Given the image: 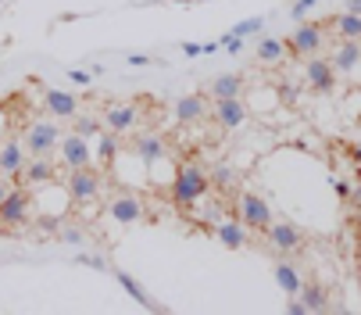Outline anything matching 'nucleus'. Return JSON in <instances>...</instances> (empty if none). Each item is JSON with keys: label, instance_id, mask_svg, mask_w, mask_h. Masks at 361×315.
<instances>
[{"label": "nucleus", "instance_id": "c85d7f7f", "mask_svg": "<svg viewBox=\"0 0 361 315\" xmlns=\"http://www.w3.org/2000/svg\"><path fill=\"white\" fill-rule=\"evenodd\" d=\"M208 183H215L219 190L233 186V169H229V165H215V169L208 172Z\"/></svg>", "mask_w": 361, "mask_h": 315}, {"label": "nucleus", "instance_id": "c756f323", "mask_svg": "<svg viewBox=\"0 0 361 315\" xmlns=\"http://www.w3.org/2000/svg\"><path fill=\"white\" fill-rule=\"evenodd\" d=\"M315 4H319V0H297V4L290 8V15H293V22H300V18H304L307 11H312Z\"/></svg>", "mask_w": 361, "mask_h": 315}, {"label": "nucleus", "instance_id": "f257e3e1", "mask_svg": "<svg viewBox=\"0 0 361 315\" xmlns=\"http://www.w3.org/2000/svg\"><path fill=\"white\" fill-rule=\"evenodd\" d=\"M208 169H200L197 162H186V165H179L176 169V179H172V201L176 204H183V208H190V204H197L204 194H208Z\"/></svg>", "mask_w": 361, "mask_h": 315}, {"label": "nucleus", "instance_id": "4468645a", "mask_svg": "<svg viewBox=\"0 0 361 315\" xmlns=\"http://www.w3.org/2000/svg\"><path fill=\"white\" fill-rule=\"evenodd\" d=\"M43 108L50 112V119H72V115L79 112V100H75V93H68V90L47 86V90H43Z\"/></svg>", "mask_w": 361, "mask_h": 315}, {"label": "nucleus", "instance_id": "9b49d317", "mask_svg": "<svg viewBox=\"0 0 361 315\" xmlns=\"http://www.w3.org/2000/svg\"><path fill=\"white\" fill-rule=\"evenodd\" d=\"M265 237H269V244H272L276 251H283V254H290V251H297V247L304 244V230L293 226V222H286V219H272V222L265 226Z\"/></svg>", "mask_w": 361, "mask_h": 315}, {"label": "nucleus", "instance_id": "dca6fc26", "mask_svg": "<svg viewBox=\"0 0 361 315\" xmlns=\"http://www.w3.org/2000/svg\"><path fill=\"white\" fill-rule=\"evenodd\" d=\"M357 61H361V43L357 40H340L336 47H333V58H329V65L336 69V76L340 72H354L357 69Z\"/></svg>", "mask_w": 361, "mask_h": 315}, {"label": "nucleus", "instance_id": "1a4fd4ad", "mask_svg": "<svg viewBox=\"0 0 361 315\" xmlns=\"http://www.w3.org/2000/svg\"><path fill=\"white\" fill-rule=\"evenodd\" d=\"M304 83H307V90H315V93H333V90H336V69L329 65V58L307 54Z\"/></svg>", "mask_w": 361, "mask_h": 315}, {"label": "nucleus", "instance_id": "4be33fe9", "mask_svg": "<svg viewBox=\"0 0 361 315\" xmlns=\"http://www.w3.org/2000/svg\"><path fill=\"white\" fill-rule=\"evenodd\" d=\"M276 283H279V290L283 294H290V297H297V290H300V283H304V276L290 266V261H276Z\"/></svg>", "mask_w": 361, "mask_h": 315}, {"label": "nucleus", "instance_id": "20e7f679", "mask_svg": "<svg viewBox=\"0 0 361 315\" xmlns=\"http://www.w3.org/2000/svg\"><path fill=\"white\" fill-rule=\"evenodd\" d=\"M236 215H240V222H243L247 230H265V226L272 222V208H269L265 197L243 190L240 201H236Z\"/></svg>", "mask_w": 361, "mask_h": 315}, {"label": "nucleus", "instance_id": "aec40b11", "mask_svg": "<svg viewBox=\"0 0 361 315\" xmlns=\"http://www.w3.org/2000/svg\"><path fill=\"white\" fill-rule=\"evenodd\" d=\"M118 154H122L118 133L100 129V133H97V158H100V165H115V158H118Z\"/></svg>", "mask_w": 361, "mask_h": 315}, {"label": "nucleus", "instance_id": "bb28decb", "mask_svg": "<svg viewBox=\"0 0 361 315\" xmlns=\"http://www.w3.org/2000/svg\"><path fill=\"white\" fill-rule=\"evenodd\" d=\"M100 129H104V122H100L97 115H72V133H79V136H86V140H93Z\"/></svg>", "mask_w": 361, "mask_h": 315}, {"label": "nucleus", "instance_id": "473e14b6", "mask_svg": "<svg viewBox=\"0 0 361 315\" xmlns=\"http://www.w3.org/2000/svg\"><path fill=\"white\" fill-rule=\"evenodd\" d=\"M11 186H15V179H8V176H0V204H4V197L11 194Z\"/></svg>", "mask_w": 361, "mask_h": 315}, {"label": "nucleus", "instance_id": "2eb2a0df", "mask_svg": "<svg viewBox=\"0 0 361 315\" xmlns=\"http://www.w3.org/2000/svg\"><path fill=\"white\" fill-rule=\"evenodd\" d=\"M204 119H208V97L204 93H190V97L176 100V122L179 126H193V122H204Z\"/></svg>", "mask_w": 361, "mask_h": 315}, {"label": "nucleus", "instance_id": "7c9ffc66", "mask_svg": "<svg viewBox=\"0 0 361 315\" xmlns=\"http://www.w3.org/2000/svg\"><path fill=\"white\" fill-rule=\"evenodd\" d=\"M68 79H72L75 86H86V83L93 79V76H90V72H79V69H68Z\"/></svg>", "mask_w": 361, "mask_h": 315}, {"label": "nucleus", "instance_id": "4c0bfd02", "mask_svg": "<svg viewBox=\"0 0 361 315\" xmlns=\"http://www.w3.org/2000/svg\"><path fill=\"white\" fill-rule=\"evenodd\" d=\"M333 186H336V194H340V197H347V194H350V186H347V183H343V179H336V183H333Z\"/></svg>", "mask_w": 361, "mask_h": 315}, {"label": "nucleus", "instance_id": "a211bd4d", "mask_svg": "<svg viewBox=\"0 0 361 315\" xmlns=\"http://www.w3.org/2000/svg\"><path fill=\"white\" fill-rule=\"evenodd\" d=\"M18 179L29 183V186H43V183L54 179V162H50V158H29Z\"/></svg>", "mask_w": 361, "mask_h": 315}, {"label": "nucleus", "instance_id": "5701e85b", "mask_svg": "<svg viewBox=\"0 0 361 315\" xmlns=\"http://www.w3.org/2000/svg\"><path fill=\"white\" fill-rule=\"evenodd\" d=\"M283 58H286V40L265 36L262 43H257V61H262V65H279Z\"/></svg>", "mask_w": 361, "mask_h": 315}, {"label": "nucleus", "instance_id": "f3484780", "mask_svg": "<svg viewBox=\"0 0 361 315\" xmlns=\"http://www.w3.org/2000/svg\"><path fill=\"white\" fill-rule=\"evenodd\" d=\"M215 237H219V244H222L226 251H243V247H247V226H243L240 219H222V222H215Z\"/></svg>", "mask_w": 361, "mask_h": 315}, {"label": "nucleus", "instance_id": "7ed1b4c3", "mask_svg": "<svg viewBox=\"0 0 361 315\" xmlns=\"http://www.w3.org/2000/svg\"><path fill=\"white\" fill-rule=\"evenodd\" d=\"M29 219H32V197H29V190H22L15 183L11 194L4 197V204H0V226L4 230H22Z\"/></svg>", "mask_w": 361, "mask_h": 315}, {"label": "nucleus", "instance_id": "412c9836", "mask_svg": "<svg viewBox=\"0 0 361 315\" xmlns=\"http://www.w3.org/2000/svg\"><path fill=\"white\" fill-rule=\"evenodd\" d=\"M133 154L143 158L147 165H154V162L165 154V140H161V136H136V140H133Z\"/></svg>", "mask_w": 361, "mask_h": 315}, {"label": "nucleus", "instance_id": "9d476101", "mask_svg": "<svg viewBox=\"0 0 361 315\" xmlns=\"http://www.w3.org/2000/svg\"><path fill=\"white\" fill-rule=\"evenodd\" d=\"M108 215H111L118 226H136V222L147 215L143 197H140V194H115V197L108 201Z\"/></svg>", "mask_w": 361, "mask_h": 315}, {"label": "nucleus", "instance_id": "cd10ccee", "mask_svg": "<svg viewBox=\"0 0 361 315\" xmlns=\"http://www.w3.org/2000/svg\"><path fill=\"white\" fill-rule=\"evenodd\" d=\"M265 29V18H247V22H236L233 29H229V36H240V40H247V36H254V32H262Z\"/></svg>", "mask_w": 361, "mask_h": 315}, {"label": "nucleus", "instance_id": "e433bc0d", "mask_svg": "<svg viewBox=\"0 0 361 315\" xmlns=\"http://www.w3.org/2000/svg\"><path fill=\"white\" fill-rule=\"evenodd\" d=\"M286 311H290V315H307V311H304V304H300V301H290V304H286Z\"/></svg>", "mask_w": 361, "mask_h": 315}, {"label": "nucleus", "instance_id": "423d86ee", "mask_svg": "<svg viewBox=\"0 0 361 315\" xmlns=\"http://www.w3.org/2000/svg\"><path fill=\"white\" fill-rule=\"evenodd\" d=\"M97 194H100V172L93 165L68 169V197H72V204H90V201H97Z\"/></svg>", "mask_w": 361, "mask_h": 315}, {"label": "nucleus", "instance_id": "6e6552de", "mask_svg": "<svg viewBox=\"0 0 361 315\" xmlns=\"http://www.w3.org/2000/svg\"><path fill=\"white\" fill-rule=\"evenodd\" d=\"M25 162H29L25 143H22L18 136H0V176H8V179H15V183H18V176H22Z\"/></svg>", "mask_w": 361, "mask_h": 315}, {"label": "nucleus", "instance_id": "c9c22d12", "mask_svg": "<svg viewBox=\"0 0 361 315\" xmlns=\"http://www.w3.org/2000/svg\"><path fill=\"white\" fill-rule=\"evenodd\" d=\"M343 11H347V15H361V0H347Z\"/></svg>", "mask_w": 361, "mask_h": 315}, {"label": "nucleus", "instance_id": "a878e982", "mask_svg": "<svg viewBox=\"0 0 361 315\" xmlns=\"http://www.w3.org/2000/svg\"><path fill=\"white\" fill-rule=\"evenodd\" d=\"M333 25H336V36L340 40H361V15H336L333 18Z\"/></svg>", "mask_w": 361, "mask_h": 315}, {"label": "nucleus", "instance_id": "58836bf2", "mask_svg": "<svg viewBox=\"0 0 361 315\" xmlns=\"http://www.w3.org/2000/svg\"><path fill=\"white\" fill-rule=\"evenodd\" d=\"M0 136H4V122H0Z\"/></svg>", "mask_w": 361, "mask_h": 315}, {"label": "nucleus", "instance_id": "f03ea898", "mask_svg": "<svg viewBox=\"0 0 361 315\" xmlns=\"http://www.w3.org/2000/svg\"><path fill=\"white\" fill-rule=\"evenodd\" d=\"M58 140H61V129H58V122H50V119H36L25 129V136H22L29 158H50L58 150Z\"/></svg>", "mask_w": 361, "mask_h": 315}, {"label": "nucleus", "instance_id": "ddd939ff", "mask_svg": "<svg viewBox=\"0 0 361 315\" xmlns=\"http://www.w3.org/2000/svg\"><path fill=\"white\" fill-rule=\"evenodd\" d=\"M212 119L219 122V129H236L247 122V104L240 97H222V100H215Z\"/></svg>", "mask_w": 361, "mask_h": 315}, {"label": "nucleus", "instance_id": "6ab92c4d", "mask_svg": "<svg viewBox=\"0 0 361 315\" xmlns=\"http://www.w3.org/2000/svg\"><path fill=\"white\" fill-rule=\"evenodd\" d=\"M240 90H243V76H240V72H226V76L212 79V86H208L212 100H222V97H240Z\"/></svg>", "mask_w": 361, "mask_h": 315}, {"label": "nucleus", "instance_id": "b1692460", "mask_svg": "<svg viewBox=\"0 0 361 315\" xmlns=\"http://www.w3.org/2000/svg\"><path fill=\"white\" fill-rule=\"evenodd\" d=\"M300 304H304V311H322V308H329V294H326V287H319V283H300Z\"/></svg>", "mask_w": 361, "mask_h": 315}, {"label": "nucleus", "instance_id": "0eeeda50", "mask_svg": "<svg viewBox=\"0 0 361 315\" xmlns=\"http://www.w3.org/2000/svg\"><path fill=\"white\" fill-rule=\"evenodd\" d=\"M54 154L61 158V165H65V169H82V165H93V147H90V140H86V136H79V133L61 136Z\"/></svg>", "mask_w": 361, "mask_h": 315}, {"label": "nucleus", "instance_id": "72a5a7b5", "mask_svg": "<svg viewBox=\"0 0 361 315\" xmlns=\"http://www.w3.org/2000/svg\"><path fill=\"white\" fill-rule=\"evenodd\" d=\"M183 54H186V58H200V43H190V40H186V43H183Z\"/></svg>", "mask_w": 361, "mask_h": 315}, {"label": "nucleus", "instance_id": "f8f14e48", "mask_svg": "<svg viewBox=\"0 0 361 315\" xmlns=\"http://www.w3.org/2000/svg\"><path fill=\"white\" fill-rule=\"evenodd\" d=\"M100 122H104V129L111 133H133L136 122H140V112H136V104H111V108H104V115H100Z\"/></svg>", "mask_w": 361, "mask_h": 315}, {"label": "nucleus", "instance_id": "39448f33", "mask_svg": "<svg viewBox=\"0 0 361 315\" xmlns=\"http://www.w3.org/2000/svg\"><path fill=\"white\" fill-rule=\"evenodd\" d=\"M322 22H297V29L286 36V50L290 54H297V58H304V54H319V47H322Z\"/></svg>", "mask_w": 361, "mask_h": 315}, {"label": "nucleus", "instance_id": "f704fd0d", "mask_svg": "<svg viewBox=\"0 0 361 315\" xmlns=\"http://www.w3.org/2000/svg\"><path fill=\"white\" fill-rule=\"evenodd\" d=\"M61 240H68V244H82V233H75V230H65V233H61Z\"/></svg>", "mask_w": 361, "mask_h": 315}, {"label": "nucleus", "instance_id": "2f4dec72", "mask_svg": "<svg viewBox=\"0 0 361 315\" xmlns=\"http://www.w3.org/2000/svg\"><path fill=\"white\" fill-rule=\"evenodd\" d=\"M126 61H129V65H133V69H143V65H150V61H154V58H150V54H129V58H126Z\"/></svg>", "mask_w": 361, "mask_h": 315}, {"label": "nucleus", "instance_id": "393cba45", "mask_svg": "<svg viewBox=\"0 0 361 315\" xmlns=\"http://www.w3.org/2000/svg\"><path fill=\"white\" fill-rule=\"evenodd\" d=\"M115 280H118V283H122V290H126V294H129L133 301H140L143 308H161L158 301H154V297H150V294L143 290V283H140V280H133L129 273H122V269H118V273H115Z\"/></svg>", "mask_w": 361, "mask_h": 315}]
</instances>
